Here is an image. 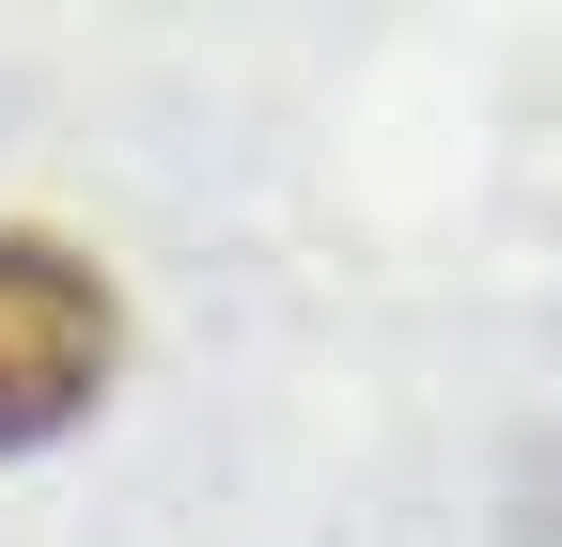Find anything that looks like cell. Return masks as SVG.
Wrapping results in <instances>:
<instances>
[{
	"mask_svg": "<svg viewBox=\"0 0 562 547\" xmlns=\"http://www.w3.org/2000/svg\"><path fill=\"white\" fill-rule=\"evenodd\" d=\"M110 391V282L47 235H0V454L63 438Z\"/></svg>",
	"mask_w": 562,
	"mask_h": 547,
	"instance_id": "cell-1",
	"label": "cell"
}]
</instances>
